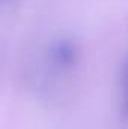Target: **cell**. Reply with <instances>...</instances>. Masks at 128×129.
<instances>
[{
    "instance_id": "1",
    "label": "cell",
    "mask_w": 128,
    "mask_h": 129,
    "mask_svg": "<svg viewBox=\"0 0 128 129\" xmlns=\"http://www.w3.org/2000/svg\"><path fill=\"white\" fill-rule=\"evenodd\" d=\"M48 57L59 68H71L78 60V48L69 39H57L50 45Z\"/></svg>"
}]
</instances>
